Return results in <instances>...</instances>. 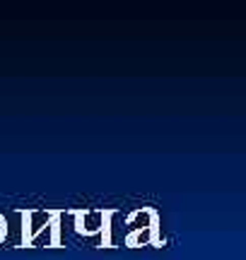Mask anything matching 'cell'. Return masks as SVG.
Listing matches in <instances>:
<instances>
[{"mask_svg":"<svg viewBox=\"0 0 246 260\" xmlns=\"http://www.w3.org/2000/svg\"><path fill=\"white\" fill-rule=\"evenodd\" d=\"M22 217V226H24V239H22V246H32V239H29V217L32 212H19Z\"/></svg>","mask_w":246,"mask_h":260,"instance_id":"obj_1","label":"cell"}]
</instances>
